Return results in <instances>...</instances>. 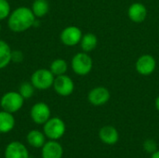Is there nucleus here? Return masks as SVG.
Masks as SVG:
<instances>
[{
	"mask_svg": "<svg viewBox=\"0 0 159 158\" xmlns=\"http://www.w3.org/2000/svg\"><path fill=\"white\" fill-rule=\"evenodd\" d=\"M36 18L31 8L27 7H20L14 9L7 20L9 29L15 33H22L34 26Z\"/></svg>",
	"mask_w": 159,
	"mask_h": 158,
	"instance_id": "nucleus-1",
	"label": "nucleus"
},
{
	"mask_svg": "<svg viewBox=\"0 0 159 158\" xmlns=\"http://www.w3.org/2000/svg\"><path fill=\"white\" fill-rule=\"evenodd\" d=\"M71 66L76 74L84 76L91 72L93 61L91 57L87 52H80L73 57Z\"/></svg>",
	"mask_w": 159,
	"mask_h": 158,
	"instance_id": "nucleus-2",
	"label": "nucleus"
},
{
	"mask_svg": "<svg viewBox=\"0 0 159 158\" xmlns=\"http://www.w3.org/2000/svg\"><path fill=\"white\" fill-rule=\"evenodd\" d=\"M66 130L65 123L59 117H51L44 124V134L49 140L61 139Z\"/></svg>",
	"mask_w": 159,
	"mask_h": 158,
	"instance_id": "nucleus-3",
	"label": "nucleus"
},
{
	"mask_svg": "<svg viewBox=\"0 0 159 158\" xmlns=\"http://www.w3.org/2000/svg\"><path fill=\"white\" fill-rule=\"evenodd\" d=\"M24 99L19 92L15 91H9L5 93L1 100H0V105L4 111H7L8 113H16L21 109L23 106Z\"/></svg>",
	"mask_w": 159,
	"mask_h": 158,
	"instance_id": "nucleus-4",
	"label": "nucleus"
},
{
	"mask_svg": "<svg viewBox=\"0 0 159 158\" xmlns=\"http://www.w3.org/2000/svg\"><path fill=\"white\" fill-rule=\"evenodd\" d=\"M55 75L48 69H38L31 76V83L40 90H46L53 86Z\"/></svg>",
	"mask_w": 159,
	"mask_h": 158,
	"instance_id": "nucleus-5",
	"label": "nucleus"
},
{
	"mask_svg": "<svg viewBox=\"0 0 159 158\" xmlns=\"http://www.w3.org/2000/svg\"><path fill=\"white\" fill-rule=\"evenodd\" d=\"M53 88L57 94L62 97H67L74 92L75 84L71 77L65 74H61L55 76Z\"/></svg>",
	"mask_w": 159,
	"mask_h": 158,
	"instance_id": "nucleus-6",
	"label": "nucleus"
},
{
	"mask_svg": "<svg viewBox=\"0 0 159 158\" xmlns=\"http://www.w3.org/2000/svg\"><path fill=\"white\" fill-rule=\"evenodd\" d=\"M157 67V61L156 59L150 55V54H144L142 55L136 61L135 68L138 74L141 75H150L152 74Z\"/></svg>",
	"mask_w": 159,
	"mask_h": 158,
	"instance_id": "nucleus-7",
	"label": "nucleus"
},
{
	"mask_svg": "<svg viewBox=\"0 0 159 158\" xmlns=\"http://www.w3.org/2000/svg\"><path fill=\"white\" fill-rule=\"evenodd\" d=\"M50 108L45 102H37L31 109V118L38 125H44L50 118Z\"/></svg>",
	"mask_w": 159,
	"mask_h": 158,
	"instance_id": "nucleus-8",
	"label": "nucleus"
},
{
	"mask_svg": "<svg viewBox=\"0 0 159 158\" xmlns=\"http://www.w3.org/2000/svg\"><path fill=\"white\" fill-rule=\"evenodd\" d=\"M82 31L76 26H68L61 33V41L67 47H74L80 43L82 38Z\"/></svg>",
	"mask_w": 159,
	"mask_h": 158,
	"instance_id": "nucleus-9",
	"label": "nucleus"
},
{
	"mask_svg": "<svg viewBox=\"0 0 159 158\" xmlns=\"http://www.w3.org/2000/svg\"><path fill=\"white\" fill-rule=\"evenodd\" d=\"M111 94L104 87H96L92 88L88 95V100L90 104L94 106H102L108 102Z\"/></svg>",
	"mask_w": 159,
	"mask_h": 158,
	"instance_id": "nucleus-10",
	"label": "nucleus"
},
{
	"mask_svg": "<svg viewBox=\"0 0 159 158\" xmlns=\"http://www.w3.org/2000/svg\"><path fill=\"white\" fill-rule=\"evenodd\" d=\"M5 158H29V152L21 142H12L6 147Z\"/></svg>",
	"mask_w": 159,
	"mask_h": 158,
	"instance_id": "nucleus-11",
	"label": "nucleus"
},
{
	"mask_svg": "<svg viewBox=\"0 0 159 158\" xmlns=\"http://www.w3.org/2000/svg\"><path fill=\"white\" fill-rule=\"evenodd\" d=\"M62 146L57 142L50 140L42 147V158H62Z\"/></svg>",
	"mask_w": 159,
	"mask_h": 158,
	"instance_id": "nucleus-12",
	"label": "nucleus"
},
{
	"mask_svg": "<svg viewBox=\"0 0 159 158\" xmlns=\"http://www.w3.org/2000/svg\"><path fill=\"white\" fill-rule=\"evenodd\" d=\"M128 16L133 22L141 23L146 19L147 16L146 7L139 2L133 3L129 6L128 9Z\"/></svg>",
	"mask_w": 159,
	"mask_h": 158,
	"instance_id": "nucleus-13",
	"label": "nucleus"
},
{
	"mask_svg": "<svg viewBox=\"0 0 159 158\" xmlns=\"http://www.w3.org/2000/svg\"><path fill=\"white\" fill-rule=\"evenodd\" d=\"M100 140L108 145L116 143L119 140V134L117 129L113 126H104L99 131Z\"/></svg>",
	"mask_w": 159,
	"mask_h": 158,
	"instance_id": "nucleus-14",
	"label": "nucleus"
},
{
	"mask_svg": "<svg viewBox=\"0 0 159 158\" xmlns=\"http://www.w3.org/2000/svg\"><path fill=\"white\" fill-rule=\"evenodd\" d=\"M15 127V118L11 113L7 111L0 112V133H7Z\"/></svg>",
	"mask_w": 159,
	"mask_h": 158,
	"instance_id": "nucleus-15",
	"label": "nucleus"
},
{
	"mask_svg": "<svg viewBox=\"0 0 159 158\" xmlns=\"http://www.w3.org/2000/svg\"><path fill=\"white\" fill-rule=\"evenodd\" d=\"M27 142L34 148H42L46 143V136L43 132L33 129L27 134Z\"/></svg>",
	"mask_w": 159,
	"mask_h": 158,
	"instance_id": "nucleus-16",
	"label": "nucleus"
},
{
	"mask_svg": "<svg viewBox=\"0 0 159 158\" xmlns=\"http://www.w3.org/2000/svg\"><path fill=\"white\" fill-rule=\"evenodd\" d=\"M80 44H81L82 50L84 52L88 53V52H90L96 48V47L98 45V38L94 34L88 33L82 36Z\"/></svg>",
	"mask_w": 159,
	"mask_h": 158,
	"instance_id": "nucleus-17",
	"label": "nucleus"
},
{
	"mask_svg": "<svg viewBox=\"0 0 159 158\" xmlns=\"http://www.w3.org/2000/svg\"><path fill=\"white\" fill-rule=\"evenodd\" d=\"M12 50L8 44L3 40H0V69L7 67L11 61Z\"/></svg>",
	"mask_w": 159,
	"mask_h": 158,
	"instance_id": "nucleus-18",
	"label": "nucleus"
},
{
	"mask_svg": "<svg viewBox=\"0 0 159 158\" xmlns=\"http://www.w3.org/2000/svg\"><path fill=\"white\" fill-rule=\"evenodd\" d=\"M31 9L36 19L42 18L48 14L49 10V4L48 0H34Z\"/></svg>",
	"mask_w": 159,
	"mask_h": 158,
	"instance_id": "nucleus-19",
	"label": "nucleus"
},
{
	"mask_svg": "<svg viewBox=\"0 0 159 158\" xmlns=\"http://www.w3.org/2000/svg\"><path fill=\"white\" fill-rule=\"evenodd\" d=\"M68 69V64L66 62L65 60L63 59H56L54 60L49 67V70L51 71V73L55 75H61V74H65V73L67 72Z\"/></svg>",
	"mask_w": 159,
	"mask_h": 158,
	"instance_id": "nucleus-20",
	"label": "nucleus"
},
{
	"mask_svg": "<svg viewBox=\"0 0 159 158\" xmlns=\"http://www.w3.org/2000/svg\"><path fill=\"white\" fill-rule=\"evenodd\" d=\"M34 87L31 82H23L19 88V93L22 96L24 100L30 99L34 93Z\"/></svg>",
	"mask_w": 159,
	"mask_h": 158,
	"instance_id": "nucleus-21",
	"label": "nucleus"
},
{
	"mask_svg": "<svg viewBox=\"0 0 159 158\" xmlns=\"http://www.w3.org/2000/svg\"><path fill=\"white\" fill-rule=\"evenodd\" d=\"M10 14V5L7 0H0V20L8 18Z\"/></svg>",
	"mask_w": 159,
	"mask_h": 158,
	"instance_id": "nucleus-22",
	"label": "nucleus"
},
{
	"mask_svg": "<svg viewBox=\"0 0 159 158\" xmlns=\"http://www.w3.org/2000/svg\"><path fill=\"white\" fill-rule=\"evenodd\" d=\"M143 150L148 154H153L157 150V143L153 139H148L143 142Z\"/></svg>",
	"mask_w": 159,
	"mask_h": 158,
	"instance_id": "nucleus-23",
	"label": "nucleus"
},
{
	"mask_svg": "<svg viewBox=\"0 0 159 158\" xmlns=\"http://www.w3.org/2000/svg\"><path fill=\"white\" fill-rule=\"evenodd\" d=\"M23 59V56H22V52L20 51V50H14L12 51V54H11V61H15V62H20Z\"/></svg>",
	"mask_w": 159,
	"mask_h": 158,
	"instance_id": "nucleus-24",
	"label": "nucleus"
},
{
	"mask_svg": "<svg viewBox=\"0 0 159 158\" xmlns=\"http://www.w3.org/2000/svg\"><path fill=\"white\" fill-rule=\"evenodd\" d=\"M151 158H159V150H157L155 153H153L151 156Z\"/></svg>",
	"mask_w": 159,
	"mask_h": 158,
	"instance_id": "nucleus-25",
	"label": "nucleus"
},
{
	"mask_svg": "<svg viewBox=\"0 0 159 158\" xmlns=\"http://www.w3.org/2000/svg\"><path fill=\"white\" fill-rule=\"evenodd\" d=\"M155 105H156V108H157V111L159 112V96H157V98L156 99Z\"/></svg>",
	"mask_w": 159,
	"mask_h": 158,
	"instance_id": "nucleus-26",
	"label": "nucleus"
},
{
	"mask_svg": "<svg viewBox=\"0 0 159 158\" xmlns=\"http://www.w3.org/2000/svg\"><path fill=\"white\" fill-rule=\"evenodd\" d=\"M0 32H1V25H0Z\"/></svg>",
	"mask_w": 159,
	"mask_h": 158,
	"instance_id": "nucleus-27",
	"label": "nucleus"
}]
</instances>
